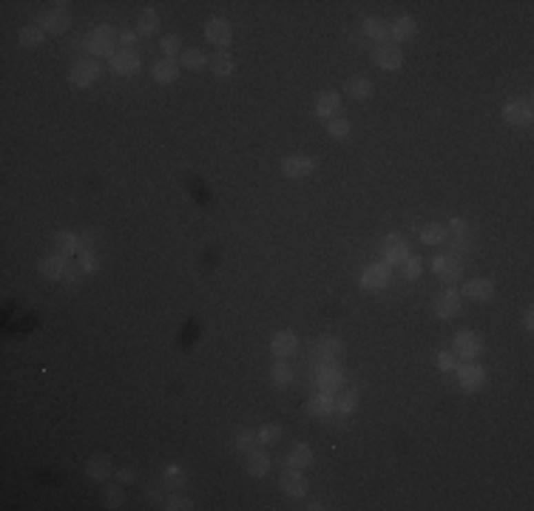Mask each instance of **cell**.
Instances as JSON below:
<instances>
[{
    "label": "cell",
    "mask_w": 534,
    "mask_h": 511,
    "mask_svg": "<svg viewBox=\"0 0 534 511\" xmlns=\"http://www.w3.org/2000/svg\"><path fill=\"white\" fill-rule=\"evenodd\" d=\"M313 384H316V389L318 392H341L344 389V381H347V375H344V369L338 366V361H327V364H313Z\"/></svg>",
    "instance_id": "cell-1"
},
{
    "label": "cell",
    "mask_w": 534,
    "mask_h": 511,
    "mask_svg": "<svg viewBox=\"0 0 534 511\" xmlns=\"http://www.w3.org/2000/svg\"><path fill=\"white\" fill-rule=\"evenodd\" d=\"M446 242H449V253L452 255H466L472 247H475V239H472V227L466 219H452L446 225Z\"/></svg>",
    "instance_id": "cell-2"
},
{
    "label": "cell",
    "mask_w": 534,
    "mask_h": 511,
    "mask_svg": "<svg viewBox=\"0 0 534 511\" xmlns=\"http://www.w3.org/2000/svg\"><path fill=\"white\" fill-rule=\"evenodd\" d=\"M100 74H103V63L97 57H83L68 68V83L74 88H88L100 80Z\"/></svg>",
    "instance_id": "cell-3"
},
{
    "label": "cell",
    "mask_w": 534,
    "mask_h": 511,
    "mask_svg": "<svg viewBox=\"0 0 534 511\" xmlns=\"http://www.w3.org/2000/svg\"><path fill=\"white\" fill-rule=\"evenodd\" d=\"M68 3H52V9H45L40 14V26L45 34H52V37H60L65 34L68 29H72V12L65 9Z\"/></svg>",
    "instance_id": "cell-4"
},
{
    "label": "cell",
    "mask_w": 534,
    "mask_h": 511,
    "mask_svg": "<svg viewBox=\"0 0 534 511\" xmlns=\"http://www.w3.org/2000/svg\"><path fill=\"white\" fill-rule=\"evenodd\" d=\"M358 284L367 290V293H381L392 284V267H387L384 262H373L367 264L358 275Z\"/></svg>",
    "instance_id": "cell-5"
},
{
    "label": "cell",
    "mask_w": 534,
    "mask_h": 511,
    "mask_svg": "<svg viewBox=\"0 0 534 511\" xmlns=\"http://www.w3.org/2000/svg\"><path fill=\"white\" fill-rule=\"evenodd\" d=\"M452 353H455V358H463V361H477L480 353H483V338H480V333H475V330H458L455 338H452Z\"/></svg>",
    "instance_id": "cell-6"
},
{
    "label": "cell",
    "mask_w": 534,
    "mask_h": 511,
    "mask_svg": "<svg viewBox=\"0 0 534 511\" xmlns=\"http://www.w3.org/2000/svg\"><path fill=\"white\" fill-rule=\"evenodd\" d=\"M381 262L387 264V267H401V262L407 259V255L412 253L409 250V242L401 236V233H387L384 239H381Z\"/></svg>",
    "instance_id": "cell-7"
},
{
    "label": "cell",
    "mask_w": 534,
    "mask_h": 511,
    "mask_svg": "<svg viewBox=\"0 0 534 511\" xmlns=\"http://www.w3.org/2000/svg\"><path fill=\"white\" fill-rule=\"evenodd\" d=\"M429 267H432V273L440 278V282H446V284H455L458 278H463V262L458 259V255H452V253L432 255Z\"/></svg>",
    "instance_id": "cell-8"
},
{
    "label": "cell",
    "mask_w": 534,
    "mask_h": 511,
    "mask_svg": "<svg viewBox=\"0 0 534 511\" xmlns=\"http://www.w3.org/2000/svg\"><path fill=\"white\" fill-rule=\"evenodd\" d=\"M432 310H435V315L440 318V321H452V318H458L460 315V310H463V301H460V293L449 284L446 290H440L438 295H435V301H432Z\"/></svg>",
    "instance_id": "cell-9"
},
{
    "label": "cell",
    "mask_w": 534,
    "mask_h": 511,
    "mask_svg": "<svg viewBox=\"0 0 534 511\" xmlns=\"http://www.w3.org/2000/svg\"><path fill=\"white\" fill-rule=\"evenodd\" d=\"M373 63L378 68H384V72H398V68L404 65V49L398 43H376V49H373Z\"/></svg>",
    "instance_id": "cell-10"
},
{
    "label": "cell",
    "mask_w": 534,
    "mask_h": 511,
    "mask_svg": "<svg viewBox=\"0 0 534 511\" xmlns=\"http://www.w3.org/2000/svg\"><path fill=\"white\" fill-rule=\"evenodd\" d=\"M455 378L463 392H477L486 384V369L477 361H463L460 366H455Z\"/></svg>",
    "instance_id": "cell-11"
},
{
    "label": "cell",
    "mask_w": 534,
    "mask_h": 511,
    "mask_svg": "<svg viewBox=\"0 0 534 511\" xmlns=\"http://www.w3.org/2000/svg\"><path fill=\"white\" fill-rule=\"evenodd\" d=\"M114 43H117V34H114V29L108 26V23H100V26H94L88 32V37H85V49L91 52V54H114Z\"/></svg>",
    "instance_id": "cell-12"
},
{
    "label": "cell",
    "mask_w": 534,
    "mask_h": 511,
    "mask_svg": "<svg viewBox=\"0 0 534 511\" xmlns=\"http://www.w3.org/2000/svg\"><path fill=\"white\" fill-rule=\"evenodd\" d=\"M503 120H506L509 125H520V128L531 125V123H534V105H531V100H526V97L509 100V103L503 105Z\"/></svg>",
    "instance_id": "cell-13"
},
{
    "label": "cell",
    "mask_w": 534,
    "mask_h": 511,
    "mask_svg": "<svg viewBox=\"0 0 534 511\" xmlns=\"http://www.w3.org/2000/svg\"><path fill=\"white\" fill-rule=\"evenodd\" d=\"M205 40L211 45H216L219 52H225L230 45V40H234V26H230L225 17H211L205 23Z\"/></svg>",
    "instance_id": "cell-14"
},
{
    "label": "cell",
    "mask_w": 534,
    "mask_h": 511,
    "mask_svg": "<svg viewBox=\"0 0 534 511\" xmlns=\"http://www.w3.org/2000/svg\"><path fill=\"white\" fill-rule=\"evenodd\" d=\"M37 270L43 278H49V282H63V275L68 270V255L52 250V253H45L40 255V262H37Z\"/></svg>",
    "instance_id": "cell-15"
},
{
    "label": "cell",
    "mask_w": 534,
    "mask_h": 511,
    "mask_svg": "<svg viewBox=\"0 0 534 511\" xmlns=\"http://www.w3.org/2000/svg\"><path fill=\"white\" fill-rule=\"evenodd\" d=\"M139 65H143V60H139V54L134 49H117L114 54H108V68L114 74H120V77L136 74Z\"/></svg>",
    "instance_id": "cell-16"
},
{
    "label": "cell",
    "mask_w": 534,
    "mask_h": 511,
    "mask_svg": "<svg viewBox=\"0 0 534 511\" xmlns=\"http://www.w3.org/2000/svg\"><path fill=\"white\" fill-rule=\"evenodd\" d=\"M341 350H344L341 338H336V335H321V338L313 344V358H310V364H327V361H336V358L341 355Z\"/></svg>",
    "instance_id": "cell-17"
},
{
    "label": "cell",
    "mask_w": 534,
    "mask_h": 511,
    "mask_svg": "<svg viewBox=\"0 0 534 511\" xmlns=\"http://www.w3.org/2000/svg\"><path fill=\"white\" fill-rule=\"evenodd\" d=\"M278 489H282L287 497L298 500V497H305L310 492V480L305 477V472H298V469H287L282 474V480H278Z\"/></svg>",
    "instance_id": "cell-18"
},
{
    "label": "cell",
    "mask_w": 534,
    "mask_h": 511,
    "mask_svg": "<svg viewBox=\"0 0 534 511\" xmlns=\"http://www.w3.org/2000/svg\"><path fill=\"white\" fill-rule=\"evenodd\" d=\"M296 350H298V335L293 330H278V333H273V338H270V353H273V358L287 361Z\"/></svg>",
    "instance_id": "cell-19"
},
{
    "label": "cell",
    "mask_w": 534,
    "mask_h": 511,
    "mask_svg": "<svg viewBox=\"0 0 534 511\" xmlns=\"http://www.w3.org/2000/svg\"><path fill=\"white\" fill-rule=\"evenodd\" d=\"M313 171H316V159L313 156L296 154V156H287L282 162V174L290 176V179H307V176H313Z\"/></svg>",
    "instance_id": "cell-20"
},
{
    "label": "cell",
    "mask_w": 534,
    "mask_h": 511,
    "mask_svg": "<svg viewBox=\"0 0 534 511\" xmlns=\"http://www.w3.org/2000/svg\"><path fill=\"white\" fill-rule=\"evenodd\" d=\"M458 293H460V298H469V301H489L495 295V284L489 278H469Z\"/></svg>",
    "instance_id": "cell-21"
},
{
    "label": "cell",
    "mask_w": 534,
    "mask_h": 511,
    "mask_svg": "<svg viewBox=\"0 0 534 511\" xmlns=\"http://www.w3.org/2000/svg\"><path fill=\"white\" fill-rule=\"evenodd\" d=\"M418 34V23H415V17H409V14H401V17H396L389 23V37H392V43H407V40H412Z\"/></svg>",
    "instance_id": "cell-22"
},
{
    "label": "cell",
    "mask_w": 534,
    "mask_h": 511,
    "mask_svg": "<svg viewBox=\"0 0 534 511\" xmlns=\"http://www.w3.org/2000/svg\"><path fill=\"white\" fill-rule=\"evenodd\" d=\"M85 477L94 480V483H105L111 477V457L108 455H91L85 460Z\"/></svg>",
    "instance_id": "cell-23"
},
{
    "label": "cell",
    "mask_w": 534,
    "mask_h": 511,
    "mask_svg": "<svg viewBox=\"0 0 534 511\" xmlns=\"http://www.w3.org/2000/svg\"><path fill=\"white\" fill-rule=\"evenodd\" d=\"M151 77H154V83H159V85H171V83H176V77H179V63H176L174 57H162V60H156L154 68H151Z\"/></svg>",
    "instance_id": "cell-24"
},
{
    "label": "cell",
    "mask_w": 534,
    "mask_h": 511,
    "mask_svg": "<svg viewBox=\"0 0 534 511\" xmlns=\"http://www.w3.org/2000/svg\"><path fill=\"white\" fill-rule=\"evenodd\" d=\"M307 412L313 415V417H330V415H336V395H330V392H318V395H313V398L307 401Z\"/></svg>",
    "instance_id": "cell-25"
},
{
    "label": "cell",
    "mask_w": 534,
    "mask_h": 511,
    "mask_svg": "<svg viewBox=\"0 0 534 511\" xmlns=\"http://www.w3.org/2000/svg\"><path fill=\"white\" fill-rule=\"evenodd\" d=\"M338 108H341L338 91H324V94H318V100H316V117L333 120L336 114H338Z\"/></svg>",
    "instance_id": "cell-26"
},
{
    "label": "cell",
    "mask_w": 534,
    "mask_h": 511,
    "mask_svg": "<svg viewBox=\"0 0 534 511\" xmlns=\"http://www.w3.org/2000/svg\"><path fill=\"white\" fill-rule=\"evenodd\" d=\"M307 466H313V446H310V444H296V446L287 452V469L305 472Z\"/></svg>",
    "instance_id": "cell-27"
},
{
    "label": "cell",
    "mask_w": 534,
    "mask_h": 511,
    "mask_svg": "<svg viewBox=\"0 0 534 511\" xmlns=\"http://www.w3.org/2000/svg\"><path fill=\"white\" fill-rule=\"evenodd\" d=\"M245 472H247L250 477H265V474L270 472V457H267V452H262V449H250V452H247V460H245Z\"/></svg>",
    "instance_id": "cell-28"
},
{
    "label": "cell",
    "mask_w": 534,
    "mask_h": 511,
    "mask_svg": "<svg viewBox=\"0 0 534 511\" xmlns=\"http://www.w3.org/2000/svg\"><path fill=\"white\" fill-rule=\"evenodd\" d=\"M43 40H45V32L40 23H29V26L17 29V43L23 49H37V45H43Z\"/></svg>",
    "instance_id": "cell-29"
},
{
    "label": "cell",
    "mask_w": 534,
    "mask_h": 511,
    "mask_svg": "<svg viewBox=\"0 0 534 511\" xmlns=\"http://www.w3.org/2000/svg\"><path fill=\"white\" fill-rule=\"evenodd\" d=\"M162 483H165V489H182V486H188V472H185L179 463H168V466H162Z\"/></svg>",
    "instance_id": "cell-30"
},
{
    "label": "cell",
    "mask_w": 534,
    "mask_h": 511,
    "mask_svg": "<svg viewBox=\"0 0 534 511\" xmlns=\"http://www.w3.org/2000/svg\"><path fill=\"white\" fill-rule=\"evenodd\" d=\"M54 250L63 253V255H74L83 250L77 233H72V230H60V233H54Z\"/></svg>",
    "instance_id": "cell-31"
},
{
    "label": "cell",
    "mask_w": 534,
    "mask_h": 511,
    "mask_svg": "<svg viewBox=\"0 0 534 511\" xmlns=\"http://www.w3.org/2000/svg\"><path fill=\"white\" fill-rule=\"evenodd\" d=\"M159 29V14L156 9H143L136 14V34L139 37H151Z\"/></svg>",
    "instance_id": "cell-32"
},
{
    "label": "cell",
    "mask_w": 534,
    "mask_h": 511,
    "mask_svg": "<svg viewBox=\"0 0 534 511\" xmlns=\"http://www.w3.org/2000/svg\"><path fill=\"white\" fill-rule=\"evenodd\" d=\"M361 29H364V34L369 40H376V43H387V37H389V26H387L381 17H367L361 23Z\"/></svg>",
    "instance_id": "cell-33"
},
{
    "label": "cell",
    "mask_w": 534,
    "mask_h": 511,
    "mask_svg": "<svg viewBox=\"0 0 534 511\" xmlns=\"http://www.w3.org/2000/svg\"><path fill=\"white\" fill-rule=\"evenodd\" d=\"M421 242L429 244V247H438V244H444L446 242V225H440V222H429L421 227Z\"/></svg>",
    "instance_id": "cell-34"
},
{
    "label": "cell",
    "mask_w": 534,
    "mask_h": 511,
    "mask_svg": "<svg viewBox=\"0 0 534 511\" xmlns=\"http://www.w3.org/2000/svg\"><path fill=\"white\" fill-rule=\"evenodd\" d=\"M270 384L278 386V389L290 386V384H293V366H290L287 361H276V364L270 366Z\"/></svg>",
    "instance_id": "cell-35"
},
{
    "label": "cell",
    "mask_w": 534,
    "mask_h": 511,
    "mask_svg": "<svg viewBox=\"0 0 534 511\" xmlns=\"http://www.w3.org/2000/svg\"><path fill=\"white\" fill-rule=\"evenodd\" d=\"M347 94L356 100H369L373 97V80L369 77H350L347 80Z\"/></svg>",
    "instance_id": "cell-36"
},
{
    "label": "cell",
    "mask_w": 534,
    "mask_h": 511,
    "mask_svg": "<svg viewBox=\"0 0 534 511\" xmlns=\"http://www.w3.org/2000/svg\"><path fill=\"white\" fill-rule=\"evenodd\" d=\"M421 273H424V259H421V255H415V253H409L407 259L401 262V278H404V282H418Z\"/></svg>",
    "instance_id": "cell-37"
},
{
    "label": "cell",
    "mask_w": 534,
    "mask_h": 511,
    "mask_svg": "<svg viewBox=\"0 0 534 511\" xmlns=\"http://www.w3.org/2000/svg\"><path fill=\"white\" fill-rule=\"evenodd\" d=\"M100 500L105 508H123L125 505V494L120 486H114V483H105L103 489H100Z\"/></svg>",
    "instance_id": "cell-38"
},
{
    "label": "cell",
    "mask_w": 534,
    "mask_h": 511,
    "mask_svg": "<svg viewBox=\"0 0 534 511\" xmlns=\"http://www.w3.org/2000/svg\"><path fill=\"white\" fill-rule=\"evenodd\" d=\"M179 65H182V68H191V72H199V68L207 65V57H205V52H199V49H185V52L179 54Z\"/></svg>",
    "instance_id": "cell-39"
},
{
    "label": "cell",
    "mask_w": 534,
    "mask_h": 511,
    "mask_svg": "<svg viewBox=\"0 0 534 511\" xmlns=\"http://www.w3.org/2000/svg\"><path fill=\"white\" fill-rule=\"evenodd\" d=\"M85 284V273L80 270V264H72L68 262V270H65V275H63V287L68 290V293H74V290H80Z\"/></svg>",
    "instance_id": "cell-40"
},
{
    "label": "cell",
    "mask_w": 534,
    "mask_h": 511,
    "mask_svg": "<svg viewBox=\"0 0 534 511\" xmlns=\"http://www.w3.org/2000/svg\"><path fill=\"white\" fill-rule=\"evenodd\" d=\"M211 72L216 77H230L234 74V57H230L227 52H216V57L211 60Z\"/></svg>",
    "instance_id": "cell-41"
},
{
    "label": "cell",
    "mask_w": 534,
    "mask_h": 511,
    "mask_svg": "<svg viewBox=\"0 0 534 511\" xmlns=\"http://www.w3.org/2000/svg\"><path fill=\"white\" fill-rule=\"evenodd\" d=\"M358 409V392H338L336 395V412L353 415Z\"/></svg>",
    "instance_id": "cell-42"
},
{
    "label": "cell",
    "mask_w": 534,
    "mask_h": 511,
    "mask_svg": "<svg viewBox=\"0 0 534 511\" xmlns=\"http://www.w3.org/2000/svg\"><path fill=\"white\" fill-rule=\"evenodd\" d=\"M77 264H80V270L85 275H94L100 270V262H97V253L94 250H80L77 253Z\"/></svg>",
    "instance_id": "cell-43"
},
{
    "label": "cell",
    "mask_w": 534,
    "mask_h": 511,
    "mask_svg": "<svg viewBox=\"0 0 534 511\" xmlns=\"http://www.w3.org/2000/svg\"><path fill=\"white\" fill-rule=\"evenodd\" d=\"M285 435V426L282 424H265L259 432H256V437H259V444H265V446H270V444H276L278 437Z\"/></svg>",
    "instance_id": "cell-44"
},
{
    "label": "cell",
    "mask_w": 534,
    "mask_h": 511,
    "mask_svg": "<svg viewBox=\"0 0 534 511\" xmlns=\"http://www.w3.org/2000/svg\"><path fill=\"white\" fill-rule=\"evenodd\" d=\"M350 131H353L350 120H341V117L327 120V134H330L333 139H347V136H350Z\"/></svg>",
    "instance_id": "cell-45"
},
{
    "label": "cell",
    "mask_w": 534,
    "mask_h": 511,
    "mask_svg": "<svg viewBox=\"0 0 534 511\" xmlns=\"http://www.w3.org/2000/svg\"><path fill=\"white\" fill-rule=\"evenodd\" d=\"M162 508H168V511H191L194 508V500L185 497V494H171V497H165Z\"/></svg>",
    "instance_id": "cell-46"
},
{
    "label": "cell",
    "mask_w": 534,
    "mask_h": 511,
    "mask_svg": "<svg viewBox=\"0 0 534 511\" xmlns=\"http://www.w3.org/2000/svg\"><path fill=\"white\" fill-rule=\"evenodd\" d=\"M435 364H438V369L440 373H455V366H458V358H455V353L452 350H440L438 355H435Z\"/></svg>",
    "instance_id": "cell-47"
},
{
    "label": "cell",
    "mask_w": 534,
    "mask_h": 511,
    "mask_svg": "<svg viewBox=\"0 0 534 511\" xmlns=\"http://www.w3.org/2000/svg\"><path fill=\"white\" fill-rule=\"evenodd\" d=\"M159 52H165V57H174L176 52H182V37L179 34H165L159 40Z\"/></svg>",
    "instance_id": "cell-48"
},
{
    "label": "cell",
    "mask_w": 534,
    "mask_h": 511,
    "mask_svg": "<svg viewBox=\"0 0 534 511\" xmlns=\"http://www.w3.org/2000/svg\"><path fill=\"white\" fill-rule=\"evenodd\" d=\"M234 444H236V449H245V452H250L253 446L259 444V437H256V432H250V429H239V432H236V440H234Z\"/></svg>",
    "instance_id": "cell-49"
},
{
    "label": "cell",
    "mask_w": 534,
    "mask_h": 511,
    "mask_svg": "<svg viewBox=\"0 0 534 511\" xmlns=\"http://www.w3.org/2000/svg\"><path fill=\"white\" fill-rule=\"evenodd\" d=\"M117 40H120V45H123V49H134V43L139 40V34H136L134 29H123V32L117 34Z\"/></svg>",
    "instance_id": "cell-50"
},
{
    "label": "cell",
    "mask_w": 534,
    "mask_h": 511,
    "mask_svg": "<svg viewBox=\"0 0 534 511\" xmlns=\"http://www.w3.org/2000/svg\"><path fill=\"white\" fill-rule=\"evenodd\" d=\"M520 321H523V327H526L528 333L534 330V307H531V304H528V307L523 310V315H520Z\"/></svg>",
    "instance_id": "cell-51"
},
{
    "label": "cell",
    "mask_w": 534,
    "mask_h": 511,
    "mask_svg": "<svg viewBox=\"0 0 534 511\" xmlns=\"http://www.w3.org/2000/svg\"><path fill=\"white\" fill-rule=\"evenodd\" d=\"M117 480H120V483H134V480H136V472L125 466V469H120V472H117Z\"/></svg>",
    "instance_id": "cell-52"
},
{
    "label": "cell",
    "mask_w": 534,
    "mask_h": 511,
    "mask_svg": "<svg viewBox=\"0 0 534 511\" xmlns=\"http://www.w3.org/2000/svg\"><path fill=\"white\" fill-rule=\"evenodd\" d=\"M145 500L148 503H165V500H162V494H159V489H154V486H148V489H145Z\"/></svg>",
    "instance_id": "cell-53"
},
{
    "label": "cell",
    "mask_w": 534,
    "mask_h": 511,
    "mask_svg": "<svg viewBox=\"0 0 534 511\" xmlns=\"http://www.w3.org/2000/svg\"><path fill=\"white\" fill-rule=\"evenodd\" d=\"M305 508H307V511H321L324 505H321V500H310V503H307Z\"/></svg>",
    "instance_id": "cell-54"
}]
</instances>
